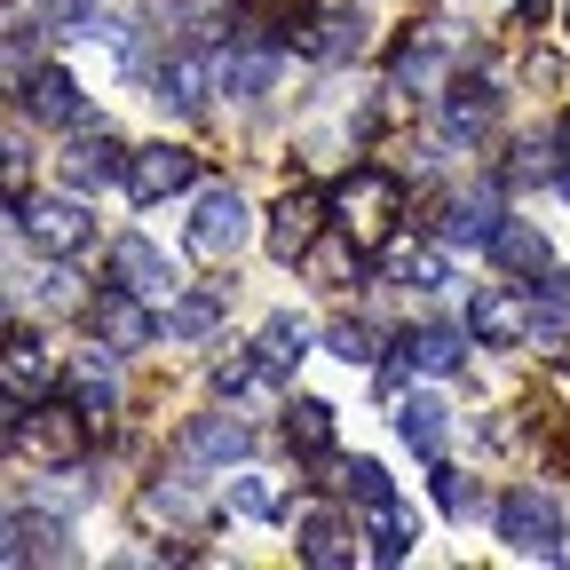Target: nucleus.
Listing matches in <instances>:
<instances>
[{
	"label": "nucleus",
	"mask_w": 570,
	"mask_h": 570,
	"mask_svg": "<svg viewBox=\"0 0 570 570\" xmlns=\"http://www.w3.org/2000/svg\"><path fill=\"white\" fill-rule=\"evenodd\" d=\"M0 381H9V404H40V389H48V356H40V341H9V365H0Z\"/></svg>",
	"instance_id": "bb28decb"
},
{
	"label": "nucleus",
	"mask_w": 570,
	"mask_h": 570,
	"mask_svg": "<svg viewBox=\"0 0 570 570\" xmlns=\"http://www.w3.org/2000/svg\"><path fill=\"white\" fill-rule=\"evenodd\" d=\"M499 223H508V214H499L491 198H475V190H468V198H452V206H444V246H491V230H499Z\"/></svg>",
	"instance_id": "5701e85b"
},
{
	"label": "nucleus",
	"mask_w": 570,
	"mask_h": 570,
	"mask_svg": "<svg viewBox=\"0 0 570 570\" xmlns=\"http://www.w3.org/2000/svg\"><path fill=\"white\" fill-rule=\"evenodd\" d=\"M190 183H198V159L183 151V142H151V151L127 159V190H135L142 206H159V198H175V190H190Z\"/></svg>",
	"instance_id": "0eeeda50"
},
{
	"label": "nucleus",
	"mask_w": 570,
	"mask_h": 570,
	"mask_svg": "<svg viewBox=\"0 0 570 570\" xmlns=\"http://www.w3.org/2000/svg\"><path fill=\"white\" fill-rule=\"evenodd\" d=\"M277 80V56L262 48V40H246V48H223V56H214V88H223V96H262Z\"/></svg>",
	"instance_id": "f8f14e48"
},
{
	"label": "nucleus",
	"mask_w": 570,
	"mask_h": 570,
	"mask_svg": "<svg viewBox=\"0 0 570 570\" xmlns=\"http://www.w3.org/2000/svg\"><path fill=\"white\" fill-rule=\"evenodd\" d=\"M246 420H223V412H198L190 420V436H183V452L190 460H206V468H223V460H246Z\"/></svg>",
	"instance_id": "f3484780"
},
{
	"label": "nucleus",
	"mask_w": 570,
	"mask_h": 570,
	"mask_svg": "<svg viewBox=\"0 0 570 570\" xmlns=\"http://www.w3.org/2000/svg\"><path fill=\"white\" fill-rule=\"evenodd\" d=\"M404 547H412L404 523H396L389 508H373V562H404Z\"/></svg>",
	"instance_id": "c9c22d12"
},
{
	"label": "nucleus",
	"mask_w": 570,
	"mask_h": 570,
	"mask_svg": "<svg viewBox=\"0 0 570 570\" xmlns=\"http://www.w3.org/2000/svg\"><path fill=\"white\" fill-rule=\"evenodd\" d=\"M547 302H570V277H562V269L547 277Z\"/></svg>",
	"instance_id": "58836bf2"
},
{
	"label": "nucleus",
	"mask_w": 570,
	"mask_h": 570,
	"mask_svg": "<svg viewBox=\"0 0 570 570\" xmlns=\"http://www.w3.org/2000/svg\"><path fill=\"white\" fill-rule=\"evenodd\" d=\"M396 436H404L420 460H436L444 436H452V404H444V396H404V404H396Z\"/></svg>",
	"instance_id": "4468645a"
},
{
	"label": "nucleus",
	"mask_w": 570,
	"mask_h": 570,
	"mask_svg": "<svg viewBox=\"0 0 570 570\" xmlns=\"http://www.w3.org/2000/svg\"><path fill=\"white\" fill-rule=\"evenodd\" d=\"M491 262H499V269H515V277H547L554 246H547L539 223H499V230H491Z\"/></svg>",
	"instance_id": "dca6fc26"
},
{
	"label": "nucleus",
	"mask_w": 570,
	"mask_h": 570,
	"mask_svg": "<svg viewBox=\"0 0 570 570\" xmlns=\"http://www.w3.org/2000/svg\"><path fill=\"white\" fill-rule=\"evenodd\" d=\"M151 88H159V104H175V111H190L206 88H214V63L206 56H167L159 71H151Z\"/></svg>",
	"instance_id": "aec40b11"
},
{
	"label": "nucleus",
	"mask_w": 570,
	"mask_h": 570,
	"mask_svg": "<svg viewBox=\"0 0 570 570\" xmlns=\"http://www.w3.org/2000/svg\"><path fill=\"white\" fill-rule=\"evenodd\" d=\"M396 88H444V48L428 40V48H404V63H396Z\"/></svg>",
	"instance_id": "72a5a7b5"
},
{
	"label": "nucleus",
	"mask_w": 570,
	"mask_h": 570,
	"mask_svg": "<svg viewBox=\"0 0 570 570\" xmlns=\"http://www.w3.org/2000/svg\"><path fill=\"white\" fill-rule=\"evenodd\" d=\"M531 348L547 365H570V302H539L531 309Z\"/></svg>",
	"instance_id": "c756f323"
},
{
	"label": "nucleus",
	"mask_w": 570,
	"mask_h": 570,
	"mask_svg": "<svg viewBox=\"0 0 570 570\" xmlns=\"http://www.w3.org/2000/svg\"><path fill=\"white\" fill-rule=\"evenodd\" d=\"M111 269H119L127 294H142V302H167V294H175V269H167V254H159L151 238H119Z\"/></svg>",
	"instance_id": "9b49d317"
},
{
	"label": "nucleus",
	"mask_w": 570,
	"mask_h": 570,
	"mask_svg": "<svg viewBox=\"0 0 570 570\" xmlns=\"http://www.w3.org/2000/svg\"><path fill=\"white\" fill-rule=\"evenodd\" d=\"M468 341H475V333H460V325H420V333L404 341V365H420V373L452 381V373L468 365Z\"/></svg>",
	"instance_id": "2eb2a0df"
},
{
	"label": "nucleus",
	"mask_w": 570,
	"mask_h": 570,
	"mask_svg": "<svg viewBox=\"0 0 570 570\" xmlns=\"http://www.w3.org/2000/svg\"><path fill=\"white\" fill-rule=\"evenodd\" d=\"M317 214H325V198L317 190H285L277 206H269V254L277 262H309V246H317Z\"/></svg>",
	"instance_id": "1a4fd4ad"
},
{
	"label": "nucleus",
	"mask_w": 570,
	"mask_h": 570,
	"mask_svg": "<svg viewBox=\"0 0 570 570\" xmlns=\"http://www.w3.org/2000/svg\"><path fill=\"white\" fill-rule=\"evenodd\" d=\"M88 325H96V341H111V348H151L167 325L142 309V294H127V285H104V294L88 302Z\"/></svg>",
	"instance_id": "423d86ee"
},
{
	"label": "nucleus",
	"mask_w": 570,
	"mask_h": 570,
	"mask_svg": "<svg viewBox=\"0 0 570 570\" xmlns=\"http://www.w3.org/2000/svg\"><path fill=\"white\" fill-rule=\"evenodd\" d=\"M254 356H262L269 373H294L302 356H309V325H302V317H269L262 341H254Z\"/></svg>",
	"instance_id": "393cba45"
},
{
	"label": "nucleus",
	"mask_w": 570,
	"mask_h": 570,
	"mask_svg": "<svg viewBox=\"0 0 570 570\" xmlns=\"http://www.w3.org/2000/svg\"><path fill=\"white\" fill-rule=\"evenodd\" d=\"M341 483H348V499H365V508H389V475H381V460H348Z\"/></svg>",
	"instance_id": "f704fd0d"
},
{
	"label": "nucleus",
	"mask_w": 570,
	"mask_h": 570,
	"mask_svg": "<svg viewBox=\"0 0 570 570\" xmlns=\"http://www.w3.org/2000/svg\"><path fill=\"white\" fill-rule=\"evenodd\" d=\"M285 444H294V452H325L333 444V404H317V396L285 404Z\"/></svg>",
	"instance_id": "c85d7f7f"
},
{
	"label": "nucleus",
	"mask_w": 570,
	"mask_h": 570,
	"mask_svg": "<svg viewBox=\"0 0 570 570\" xmlns=\"http://www.w3.org/2000/svg\"><path fill=\"white\" fill-rule=\"evenodd\" d=\"M531 309L539 302H523L515 285H491V294H475V309H468V333L483 348H515V341H531Z\"/></svg>",
	"instance_id": "6e6552de"
},
{
	"label": "nucleus",
	"mask_w": 570,
	"mask_h": 570,
	"mask_svg": "<svg viewBox=\"0 0 570 570\" xmlns=\"http://www.w3.org/2000/svg\"><path fill=\"white\" fill-rule=\"evenodd\" d=\"M356 48H365V24H356V17H309L302 24V56H317V63H341Z\"/></svg>",
	"instance_id": "b1692460"
},
{
	"label": "nucleus",
	"mask_w": 570,
	"mask_h": 570,
	"mask_svg": "<svg viewBox=\"0 0 570 570\" xmlns=\"http://www.w3.org/2000/svg\"><path fill=\"white\" fill-rule=\"evenodd\" d=\"M246 246V198L223 183V190H198V206H190V254L198 262H230Z\"/></svg>",
	"instance_id": "39448f33"
},
{
	"label": "nucleus",
	"mask_w": 570,
	"mask_h": 570,
	"mask_svg": "<svg viewBox=\"0 0 570 570\" xmlns=\"http://www.w3.org/2000/svg\"><path fill=\"white\" fill-rule=\"evenodd\" d=\"M9 214H17V230L32 238V254H48V262H71V254L96 238V223H88L80 198H32V206L17 198Z\"/></svg>",
	"instance_id": "7ed1b4c3"
},
{
	"label": "nucleus",
	"mask_w": 570,
	"mask_h": 570,
	"mask_svg": "<svg viewBox=\"0 0 570 570\" xmlns=\"http://www.w3.org/2000/svg\"><path fill=\"white\" fill-rule=\"evenodd\" d=\"M223 508L230 515H277V483L269 475H230L223 483Z\"/></svg>",
	"instance_id": "2f4dec72"
},
{
	"label": "nucleus",
	"mask_w": 570,
	"mask_h": 570,
	"mask_svg": "<svg viewBox=\"0 0 570 570\" xmlns=\"http://www.w3.org/2000/svg\"><path fill=\"white\" fill-rule=\"evenodd\" d=\"M389 269L404 277V285H452V254L444 246H389Z\"/></svg>",
	"instance_id": "cd10ccee"
},
{
	"label": "nucleus",
	"mask_w": 570,
	"mask_h": 570,
	"mask_svg": "<svg viewBox=\"0 0 570 570\" xmlns=\"http://www.w3.org/2000/svg\"><path fill=\"white\" fill-rule=\"evenodd\" d=\"M436 499H444V515H475V483L460 468H436Z\"/></svg>",
	"instance_id": "e433bc0d"
},
{
	"label": "nucleus",
	"mask_w": 570,
	"mask_h": 570,
	"mask_svg": "<svg viewBox=\"0 0 570 570\" xmlns=\"http://www.w3.org/2000/svg\"><path fill=\"white\" fill-rule=\"evenodd\" d=\"M302 562H309V570H341V562H348V523H341L333 508H309V515H302Z\"/></svg>",
	"instance_id": "412c9836"
},
{
	"label": "nucleus",
	"mask_w": 570,
	"mask_h": 570,
	"mask_svg": "<svg viewBox=\"0 0 570 570\" xmlns=\"http://www.w3.org/2000/svg\"><path fill=\"white\" fill-rule=\"evenodd\" d=\"M32 119H48V127H80L88 111H80V88H71V71H40L32 80Z\"/></svg>",
	"instance_id": "a878e982"
},
{
	"label": "nucleus",
	"mask_w": 570,
	"mask_h": 570,
	"mask_svg": "<svg viewBox=\"0 0 570 570\" xmlns=\"http://www.w3.org/2000/svg\"><path fill=\"white\" fill-rule=\"evenodd\" d=\"M333 214H341V238H348V254H381L389 238H396V214H404V190L381 175V167H356L341 190H333Z\"/></svg>",
	"instance_id": "f257e3e1"
},
{
	"label": "nucleus",
	"mask_w": 570,
	"mask_h": 570,
	"mask_svg": "<svg viewBox=\"0 0 570 570\" xmlns=\"http://www.w3.org/2000/svg\"><path fill=\"white\" fill-rule=\"evenodd\" d=\"M325 348L341 356V365H373V356H381V333H373V325H356V317H341V325L325 333Z\"/></svg>",
	"instance_id": "473e14b6"
},
{
	"label": "nucleus",
	"mask_w": 570,
	"mask_h": 570,
	"mask_svg": "<svg viewBox=\"0 0 570 570\" xmlns=\"http://www.w3.org/2000/svg\"><path fill=\"white\" fill-rule=\"evenodd\" d=\"M9 444L32 452L40 468H80V452H88V412H80V404H32V420H24V404H9Z\"/></svg>",
	"instance_id": "f03ea898"
},
{
	"label": "nucleus",
	"mask_w": 570,
	"mask_h": 570,
	"mask_svg": "<svg viewBox=\"0 0 570 570\" xmlns=\"http://www.w3.org/2000/svg\"><path fill=\"white\" fill-rule=\"evenodd\" d=\"M111 341L104 348H80V356H71V373H63V389H71V404H80L88 420H104L111 404H119V373H111Z\"/></svg>",
	"instance_id": "9d476101"
},
{
	"label": "nucleus",
	"mask_w": 570,
	"mask_h": 570,
	"mask_svg": "<svg viewBox=\"0 0 570 570\" xmlns=\"http://www.w3.org/2000/svg\"><path fill=\"white\" fill-rule=\"evenodd\" d=\"M491 111H499V104H491V88H483V80H475V88L460 80V88H444V96H436V127H444L452 142H475V135L491 127Z\"/></svg>",
	"instance_id": "a211bd4d"
},
{
	"label": "nucleus",
	"mask_w": 570,
	"mask_h": 570,
	"mask_svg": "<svg viewBox=\"0 0 570 570\" xmlns=\"http://www.w3.org/2000/svg\"><path fill=\"white\" fill-rule=\"evenodd\" d=\"M119 175H127V151H119L111 135H80V142L63 151V183H71V190H104V183H119Z\"/></svg>",
	"instance_id": "ddd939ff"
},
{
	"label": "nucleus",
	"mask_w": 570,
	"mask_h": 570,
	"mask_svg": "<svg viewBox=\"0 0 570 570\" xmlns=\"http://www.w3.org/2000/svg\"><path fill=\"white\" fill-rule=\"evenodd\" d=\"M48 24H96V0H40Z\"/></svg>",
	"instance_id": "4c0bfd02"
},
{
	"label": "nucleus",
	"mask_w": 570,
	"mask_h": 570,
	"mask_svg": "<svg viewBox=\"0 0 570 570\" xmlns=\"http://www.w3.org/2000/svg\"><path fill=\"white\" fill-rule=\"evenodd\" d=\"M9 562H63V523L56 515H9V547H0Z\"/></svg>",
	"instance_id": "6ab92c4d"
},
{
	"label": "nucleus",
	"mask_w": 570,
	"mask_h": 570,
	"mask_svg": "<svg viewBox=\"0 0 570 570\" xmlns=\"http://www.w3.org/2000/svg\"><path fill=\"white\" fill-rule=\"evenodd\" d=\"M142 515L167 523V531H198V523H206V491H190V483H151V491H142Z\"/></svg>",
	"instance_id": "4be33fe9"
},
{
	"label": "nucleus",
	"mask_w": 570,
	"mask_h": 570,
	"mask_svg": "<svg viewBox=\"0 0 570 570\" xmlns=\"http://www.w3.org/2000/svg\"><path fill=\"white\" fill-rule=\"evenodd\" d=\"M499 539H508L515 554H539V562H554L562 554V508H554V499L547 491H508V499H499Z\"/></svg>",
	"instance_id": "20e7f679"
},
{
	"label": "nucleus",
	"mask_w": 570,
	"mask_h": 570,
	"mask_svg": "<svg viewBox=\"0 0 570 570\" xmlns=\"http://www.w3.org/2000/svg\"><path fill=\"white\" fill-rule=\"evenodd\" d=\"M159 325H167V341H206L214 325H223V302H214V294H190V302H175Z\"/></svg>",
	"instance_id": "7c9ffc66"
}]
</instances>
